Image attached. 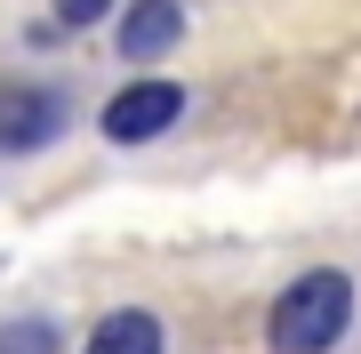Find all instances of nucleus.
Listing matches in <instances>:
<instances>
[{"label": "nucleus", "mask_w": 361, "mask_h": 354, "mask_svg": "<svg viewBox=\"0 0 361 354\" xmlns=\"http://www.w3.org/2000/svg\"><path fill=\"white\" fill-rule=\"evenodd\" d=\"M49 8H56V25H104V16H113V0H49Z\"/></svg>", "instance_id": "obj_7"}, {"label": "nucleus", "mask_w": 361, "mask_h": 354, "mask_svg": "<svg viewBox=\"0 0 361 354\" xmlns=\"http://www.w3.org/2000/svg\"><path fill=\"white\" fill-rule=\"evenodd\" d=\"M0 354H65V330H56V314H16L0 322Z\"/></svg>", "instance_id": "obj_6"}, {"label": "nucleus", "mask_w": 361, "mask_h": 354, "mask_svg": "<svg viewBox=\"0 0 361 354\" xmlns=\"http://www.w3.org/2000/svg\"><path fill=\"white\" fill-rule=\"evenodd\" d=\"M345 322H353V274L313 266V274H297L281 298H273L265 338H273V354H329L345 338Z\"/></svg>", "instance_id": "obj_1"}, {"label": "nucleus", "mask_w": 361, "mask_h": 354, "mask_svg": "<svg viewBox=\"0 0 361 354\" xmlns=\"http://www.w3.org/2000/svg\"><path fill=\"white\" fill-rule=\"evenodd\" d=\"M65 137V89L56 81H0V153H40Z\"/></svg>", "instance_id": "obj_2"}, {"label": "nucleus", "mask_w": 361, "mask_h": 354, "mask_svg": "<svg viewBox=\"0 0 361 354\" xmlns=\"http://www.w3.org/2000/svg\"><path fill=\"white\" fill-rule=\"evenodd\" d=\"M169 338H161V314H145V306H121V314H104L97 330H89V346L80 354H161Z\"/></svg>", "instance_id": "obj_5"}, {"label": "nucleus", "mask_w": 361, "mask_h": 354, "mask_svg": "<svg viewBox=\"0 0 361 354\" xmlns=\"http://www.w3.org/2000/svg\"><path fill=\"white\" fill-rule=\"evenodd\" d=\"M177 40H185V0H129V8H121L113 49L129 57V65H153V57H169Z\"/></svg>", "instance_id": "obj_4"}, {"label": "nucleus", "mask_w": 361, "mask_h": 354, "mask_svg": "<svg viewBox=\"0 0 361 354\" xmlns=\"http://www.w3.org/2000/svg\"><path fill=\"white\" fill-rule=\"evenodd\" d=\"M177 113H185V89H177V81H137V89H121L113 105L97 113V129L113 137V145H153L161 129H177Z\"/></svg>", "instance_id": "obj_3"}]
</instances>
